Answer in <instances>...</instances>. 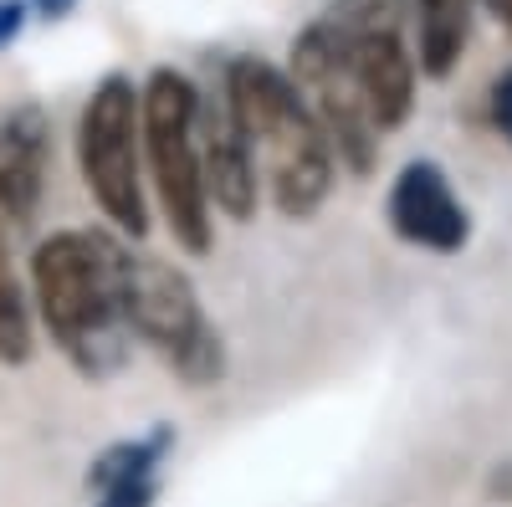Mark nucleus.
I'll return each instance as SVG.
<instances>
[{
  "label": "nucleus",
  "instance_id": "obj_1",
  "mask_svg": "<svg viewBox=\"0 0 512 507\" xmlns=\"http://www.w3.org/2000/svg\"><path fill=\"white\" fill-rule=\"evenodd\" d=\"M31 318L57 354L103 385L134 354L128 328V246L108 231H57L31 251Z\"/></svg>",
  "mask_w": 512,
  "mask_h": 507
},
{
  "label": "nucleus",
  "instance_id": "obj_6",
  "mask_svg": "<svg viewBox=\"0 0 512 507\" xmlns=\"http://www.w3.org/2000/svg\"><path fill=\"white\" fill-rule=\"evenodd\" d=\"M128 328L195 390L216 385L226 374V344L216 323L205 318L195 282L164 257H134L128 251Z\"/></svg>",
  "mask_w": 512,
  "mask_h": 507
},
{
  "label": "nucleus",
  "instance_id": "obj_10",
  "mask_svg": "<svg viewBox=\"0 0 512 507\" xmlns=\"http://www.w3.org/2000/svg\"><path fill=\"white\" fill-rule=\"evenodd\" d=\"M52 164V113L36 98L0 113V221L31 226L47 195Z\"/></svg>",
  "mask_w": 512,
  "mask_h": 507
},
{
  "label": "nucleus",
  "instance_id": "obj_9",
  "mask_svg": "<svg viewBox=\"0 0 512 507\" xmlns=\"http://www.w3.org/2000/svg\"><path fill=\"white\" fill-rule=\"evenodd\" d=\"M195 149H200V185L210 210H221L226 221H251L256 200H262V175H256L251 144L241 139L226 98H200L195 108Z\"/></svg>",
  "mask_w": 512,
  "mask_h": 507
},
{
  "label": "nucleus",
  "instance_id": "obj_17",
  "mask_svg": "<svg viewBox=\"0 0 512 507\" xmlns=\"http://www.w3.org/2000/svg\"><path fill=\"white\" fill-rule=\"evenodd\" d=\"M482 6H487V11H492V16L507 26V31H512V0H482Z\"/></svg>",
  "mask_w": 512,
  "mask_h": 507
},
{
  "label": "nucleus",
  "instance_id": "obj_4",
  "mask_svg": "<svg viewBox=\"0 0 512 507\" xmlns=\"http://www.w3.org/2000/svg\"><path fill=\"white\" fill-rule=\"evenodd\" d=\"M77 164L98 210L123 231H149V185H144V139H139V88L134 77L108 72L82 103L77 118Z\"/></svg>",
  "mask_w": 512,
  "mask_h": 507
},
{
  "label": "nucleus",
  "instance_id": "obj_5",
  "mask_svg": "<svg viewBox=\"0 0 512 507\" xmlns=\"http://www.w3.org/2000/svg\"><path fill=\"white\" fill-rule=\"evenodd\" d=\"M318 21L333 31L354 88L379 134L400 129L415 108V52H410V0H328Z\"/></svg>",
  "mask_w": 512,
  "mask_h": 507
},
{
  "label": "nucleus",
  "instance_id": "obj_16",
  "mask_svg": "<svg viewBox=\"0 0 512 507\" xmlns=\"http://www.w3.org/2000/svg\"><path fill=\"white\" fill-rule=\"evenodd\" d=\"M72 6H77V0H31V11H36V16H47V21H62Z\"/></svg>",
  "mask_w": 512,
  "mask_h": 507
},
{
  "label": "nucleus",
  "instance_id": "obj_13",
  "mask_svg": "<svg viewBox=\"0 0 512 507\" xmlns=\"http://www.w3.org/2000/svg\"><path fill=\"white\" fill-rule=\"evenodd\" d=\"M159 497V472H144V477H123V482H108L93 492V507H154Z\"/></svg>",
  "mask_w": 512,
  "mask_h": 507
},
{
  "label": "nucleus",
  "instance_id": "obj_11",
  "mask_svg": "<svg viewBox=\"0 0 512 507\" xmlns=\"http://www.w3.org/2000/svg\"><path fill=\"white\" fill-rule=\"evenodd\" d=\"M482 0H410V52H415V72L420 77H451L466 41H472V21H477Z\"/></svg>",
  "mask_w": 512,
  "mask_h": 507
},
{
  "label": "nucleus",
  "instance_id": "obj_12",
  "mask_svg": "<svg viewBox=\"0 0 512 507\" xmlns=\"http://www.w3.org/2000/svg\"><path fill=\"white\" fill-rule=\"evenodd\" d=\"M31 344H36L31 298L21 292V277L11 267V246H6V221H0V359H6V364H26Z\"/></svg>",
  "mask_w": 512,
  "mask_h": 507
},
{
  "label": "nucleus",
  "instance_id": "obj_3",
  "mask_svg": "<svg viewBox=\"0 0 512 507\" xmlns=\"http://www.w3.org/2000/svg\"><path fill=\"white\" fill-rule=\"evenodd\" d=\"M195 108L200 93L195 82L175 67H154L139 88V139H144V169L149 190L169 221L180 251L210 257L216 246V221L200 185V149H195Z\"/></svg>",
  "mask_w": 512,
  "mask_h": 507
},
{
  "label": "nucleus",
  "instance_id": "obj_8",
  "mask_svg": "<svg viewBox=\"0 0 512 507\" xmlns=\"http://www.w3.org/2000/svg\"><path fill=\"white\" fill-rule=\"evenodd\" d=\"M390 226L400 241L420 246V251H436V257H451L472 241V216L451 190V175L436 159H410L395 185H390Z\"/></svg>",
  "mask_w": 512,
  "mask_h": 507
},
{
  "label": "nucleus",
  "instance_id": "obj_7",
  "mask_svg": "<svg viewBox=\"0 0 512 507\" xmlns=\"http://www.w3.org/2000/svg\"><path fill=\"white\" fill-rule=\"evenodd\" d=\"M282 72L297 88V98H303V108L313 113L318 134L328 139L333 164H344L349 175H369L379 159V129L369 123V108L354 88V72H349L344 52H338L333 31L318 16L297 31Z\"/></svg>",
  "mask_w": 512,
  "mask_h": 507
},
{
  "label": "nucleus",
  "instance_id": "obj_15",
  "mask_svg": "<svg viewBox=\"0 0 512 507\" xmlns=\"http://www.w3.org/2000/svg\"><path fill=\"white\" fill-rule=\"evenodd\" d=\"M26 26V0H0V52L11 47Z\"/></svg>",
  "mask_w": 512,
  "mask_h": 507
},
{
  "label": "nucleus",
  "instance_id": "obj_2",
  "mask_svg": "<svg viewBox=\"0 0 512 507\" xmlns=\"http://www.w3.org/2000/svg\"><path fill=\"white\" fill-rule=\"evenodd\" d=\"M241 139L251 144L256 175H262L272 205L287 221L318 216V205L333 190V149L318 134L313 113L303 108L287 72L267 57H231L226 62V88H221Z\"/></svg>",
  "mask_w": 512,
  "mask_h": 507
},
{
  "label": "nucleus",
  "instance_id": "obj_14",
  "mask_svg": "<svg viewBox=\"0 0 512 507\" xmlns=\"http://www.w3.org/2000/svg\"><path fill=\"white\" fill-rule=\"evenodd\" d=\"M492 123H497V134L512 144V67L492 82Z\"/></svg>",
  "mask_w": 512,
  "mask_h": 507
}]
</instances>
